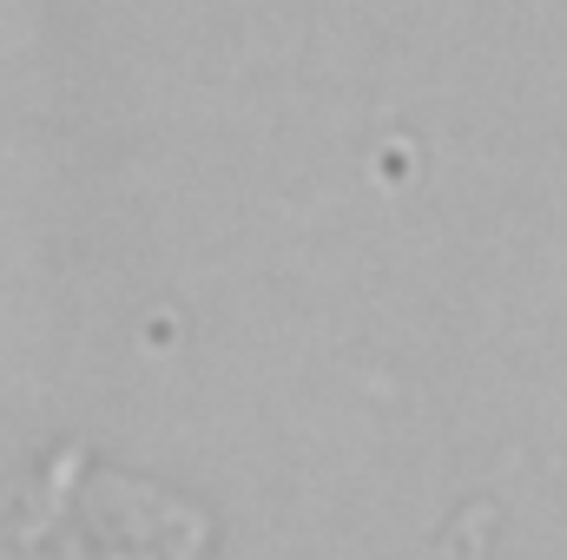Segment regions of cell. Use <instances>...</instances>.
<instances>
[{
	"label": "cell",
	"instance_id": "obj_1",
	"mask_svg": "<svg viewBox=\"0 0 567 560\" xmlns=\"http://www.w3.org/2000/svg\"><path fill=\"white\" fill-rule=\"evenodd\" d=\"M218 521L205 501L133 475L80 442L27 468L7 521L13 560H212Z\"/></svg>",
	"mask_w": 567,
	"mask_h": 560
}]
</instances>
